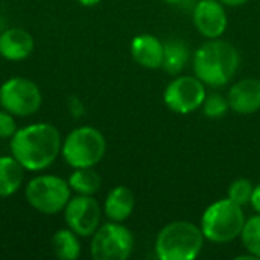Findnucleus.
I'll use <instances>...</instances> for the list:
<instances>
[{
  "instance_id": "nucleus-14",
  "label": "nucleus",
  "mask_w": 260,
  "mask_h": 260,
  "mask_svg": "<svg viewBox=\"0 0 260 260\" xmlns=\"http://www.w3.org/2000/svg\"><path fill=\"white\" fill-rule=\"evenodd\" d=\"M131 55L134 61L145 69H160L163 64V43L149 34L137 35L131 41Z\"/></svg>"
},
{
  "instance_id": "nucleus-17",
  "label": "nucleus",
  "mask_w": 260,
  "mask_h": 260,
  "mask_svg": "<svg viewBox=\"0 0 260 260\" xmlns=\"http://www.w3.org/2000/svg\"><path fill=\"white\" fill-rule=\"evenodd\" d=\"M50 244H52V251H53L55 257H58V259L76 260L81 256L79 236L69 227L58 230L52 236Z\"/></svg>"
},
{
  "instance_id": "nucleus-11",
  "label": "nucleus",
  "mask_w": 260,
  "mask_h": 260,
  "mask_svg": "<svg viewBox=\"0 0 260 260\" xmlns=\"http://www.w3.org/2000/svg\"><path fill=\"white\" fill-rule=\"evenodd\" d=\"M193 23L201 35L215 40L227 29V14L218 0H200L193 8Z\"/></svg>"
},
{
  "instance_id": "nucleus-8",
  "label": "nucleus",
  "mask_w": 260,
  "mask_h": 260,
  "mask_svg": "<svg viewBox=\"0 0 260 260\" xmlns=\"http://www.w3.org/2000/svg\"><path fill=\"white\" fill-rule=\"evenodd\" d=\"M43 102L40 87L21 76L5 81L0 87V105L17 117H29L35 114Z\"/></svg>"
},
{
  "instance_id": "nucleus-16",
  "label": "nucleus",
  "mask_w": 260,
  "mask_h": 260,
  "mask_svg": "<svg viewBox=\"0 0 260 260\" xmlns=\"http://www.w3.org/2000/svg\"><path fill=\"white\" fill-rule=\"evenodd\" d=\"M24 180V168L14 155H0V198L17 193Z\"/></svg>"
},
{
  "instance_id": "nucleus-10",
  "label": "nucleus",
  "mask_w": 260,
  "mask_h": 260,
  "mask_svg": "<svg viewBox=\"0 0 260 260\" xmlns=\"http://www.w3.org/2000/svg\"><path fill=\"white\" fill-rule=\"evenodd\" d=\"M102 210L93 195H76L64 209V219L70 230L79 238L93 236L101 225Z\"/></svg>"
},
{
  "instance_id": "nucleus-15",
  "label": "nucleus",
  "mask_w": 260,
  "mask_h": 260,
  "mask_svg": "<svg viewBox=\"0 0 260 260\" xmlns=\"http://www.w3.org/2000/svg\"><path fill=\"white\" fill-rule=\"evenodd\" d=\"M134 193L126 186H117L105 198L104 212L105 216L113 222L126 221L134 210Z\"/></svg>"
},
{
  "instance_id": "nucleus-22",
  "label": "nucleus",
  "mask_w": 260,
  "mask_h": 260,
  "mask_svg": "<svg viewBox=\"0 0 260 260\" xmlns=\"http://www.w3.org/2000/svg\"><path fill=\"white\" fill-rule=\"evenodd\" d=\"M230 105H229V99H225L221 94H210L206 96L204 102H203V110L204 114L209 119H219L222 116H225V113L229 111Z\"/></svg>"
},
{
  "instance_id": "nucleus-2",
  "label": "nucleus",
  "mask_w": 260,
  "mask_h": 260,
  "mask_svg": "<svg viewBox=\"0 0 260 260\" xmlns=\"http://www.w3.org/2000/svg\"><path fill=\"white\" fill-rule=\"evenodd\" d=\"M239 61V53L230 43L215 38L195 52L193 70L204 84L222 87L235 76Z\"/></svg>"
},
{
  "instance_id": "nucleus-12",
  "label": "nucleus",
  "mask_w": 260,
  "mask_h": 260,
  "mask_svg": "<svg viewBox=\"0 0 260 260\" xmlns=\"http://www.w3.org/2000/svg\"><path fill=\"white\" fill-rule=\"evenodd\" d=\"M229 105L238 114H253L260 110V79L244 78L229 91Z\"/></svg>"
},
{
  "instance_id": "nucleus-25",
  "label": "nucleus",
  "mask_w": 260,
  "mask_h": 260,
  "mask_svg": "<svg viewBox=\"0 0 260 260\" xmlns=\"http://www.w3.org/2000/svg\"><path fill=\"white\" fill-rule=\"evenodd\" d=\"M250 203H251L253 209L260 215V184H257L253 189V195H251V201Z\"/></svg>"
},
{
  "instance_id": "nucleus-20",
  "label": "nucleus",
  "mask_w": 260,
  "mask_h": 260,
  "mask_svg": "<svg viewBox=\"0 0 260 260\" xmlns=\"http://www.w3.org/2000/svg\"><path fill=\"white\" fill-rule=\"evenodd\" d=\"M241 238H242L245 248L254 257L260 259V215L245 221Z\"/></svg>"
},
{
  "instance_id": "nucleus-26",
  "label": "nucleus",
  "mask_w": 260,
  "mask_h": 260,
  "mask_svg": "<svg viewBox=\"0 0 260 260\" xmlns=\"http://www.w3.org/2000/svg\"><path fill=\"white\" fill-rule=\"evenodd\" d=\"M222 5H225V6H242V5H245L248 0H219Z\"/></svg>"
},
{
  "instance_id": "nucleus-13",
  "label": "nucleus",
  "mask_w": 260,
  "mask_h": 260,
  "mask_svg": "<svg viewBox=\"0 0 260 260\" xmlns=\"http://www.w3.org/2000/svg\"><path fill=\"white\" fill-rule=\"evenodd\" d=\"M35 40L23 27H9L0 34V56L8 61H23L32 55Z\"/></svg>"
},
{
  "instance_id": "nucleus-27",
  "label": "nucleus",
  "mask_w": 260,
  "mask_h": 260,
  "mask_svg": "<svg viewBox=\"0 0 260 260\" xmlns=\"http://www.w3.org/2000/svg\"><path fill=\"white\" fill-rule=\"evenodd\" d=\"M78 2H79V5H82V6H85V8H91V6L99 5L102 0H78Z\"/></svg>"
},
{
  "instance_id": "nucleus-23",
  "label": "nucleus",
  "mask_w": 260,
  "mask_h": 260,
  "mask_svg": "<svg viewBox=\"0 0 260 260\" xmlns=\"http://www.w3.org/2000/svg\"><path fill=\"white\" fill-rule=\"evenodd\" d=\"M17 129L14 116L6 110H0V139H11Z\"/></svg>"
},
{
  "instance_id": "nucleus-1",
  "label": "nucleus",
  "mask_w": 260,
  "mask_h": 260,
  "mask_svg": "<svg viewBox=\"0 0 260 260\" xmlns=\"http://www.w3.org/2000/svg\"><path fill=\"white\" fill-rule=\"evenodd\" d=\"M62 137L59 129L47 122L26 125L11 137V155L24 171L40 172L55 163L61 154Z\"/></svg>"
},
{
  "instance_id": "nucleus-4",
  "label": "nucleus",
  "mask_w": 260,
  "mask_h": 260,
  "mask_svg": "<svg viewBox=\"0 0 260 260\" xmlns=\"http://www.w3.org/2000/svg\"><path fill=\"white\" fill-rule=\"evenodd\" d=\"M244 224L245 215L242 206L227 198L219 200L206 209L201 219V232L206 239L216 244H225L241 236Z\"/></svg>"
},
{
  "instance_id": "nucleus-9",
  "label": "nucleus",
  "mask_w": 260,
  "mask_h": 260,
  "mask_svg": "<svg viewBox=\"0 0 260 260\" xmlns=\"http://www.w3.org/2000/svg\"><path fill=\"white\" fill-rule=\"evenodd\" d=\"M204 82L197 76L175 78L165 90V104L178 114H189L198 110L206 99Z\"/></svg>"
},
{
  "instance_id": "nucleus-6",
  "label": "nucleus",
  "mask_w": 260,
  "mask_h": 260,
  "mask_svg": "<svg viewBox=\"0 0 260 260\" xmlns=\"http://www.w3.org/2000/svg\"><path fill=\"white\" fill-rule=\"evenodd\" d=\"M26 201L32 209L43 215H56L62 212L72 198L69 181L56 175L34 177L24 190Z\"/></svg>"
},
{
  "instance_id": "nucleus-7",
  "label": "nucleus",
  "mask_w": 260,
  "mask_h": 260,
  "mask_svg": "<svg viewBox=\"0 0 260 260\" xmlns=\"http://www.w3.org/2000/svg\"><path fill=\"white\" fill-rule=\"evenodd\" d=\"M134 236L120 222L99 225L90 244V254L94 260H125L133 254Z\"/></svg>"
},
{
  "instance_id": "nucleus-21",
  "label": "nucleus",
  "mask_w": 260,
  "mask_h": 260,
  "mask_svg": "<svg viewBox=\"0 0 260 260\" xmlns=\"http://www.w3.org/2000/svg\"><path fill=\"white\" fill-rule=\"evenodd\" d=\"M253 189L254 186L251 184L250 180H245V178L236 180L229 187V198L239 206H245L251 201Z\"/></svg>"
},
{
  "instance_id": "nucleus-24",
  "label": "nucleus",
  "mask_w": 260,
  "mask_h": 260,
  "mask_svg": "<svg viewBox=\"0 0 260 260\" xmlns=\"http://www.w3.org/2000/svg\"><path fill=\"white\" fill-rule=\"evenodd\" d=\"M171 6H177L181 9H193L195 8V0H165Z\"/></svg>"
},
{
  "instance_id": "nucleus-18",
  "label": "nucleus",
  "mask_w": 260,
  "mask_h": 260,
  "mask_svg": "<svg viewBox=\"0 0 260 260\" xmlns=\"http://www.w3.org/2000/svg\"><path fill=\"white\" fill-rule=\"evenodd\" d=\"M189 61V47L181 40H168L163 44L161 67L169 75H178Z\"/></svg>"
},
{
  "instance_id": "nucleus-3",
  "label": "nucleus",
  "mask_w": 260,
  "mask_h": 260,
  "mask_svg": "<svg viewBox=\"0 0 260 260\" xmlns=\"http://www.w3.org/2000/svg\"><path fill=\"white\" fill-rule=\"evenodd\" d=\"M204 239L198 225L189 221H175L160 230L155 253L161 260H192L200 254Z\"/></svg>"
},
{
  "instance_id": "nucleus-19",
  "label": "nucleus",
  "mask_w": 260,
  "mask_h": 260,
  "mask_svg": "<svg viewBox=\"0 0 260 260\" xmlns=\"http://www.w3.org/2000/svg\"><path fill=\"white\" fill-rule=\"evenodd\" d=\"M69 186L78 195H94L102 184V180L93 168L75 169L69 177Z\"/></svg>"
},
{
  "instance_id": "nucleus-5",
  "label": "nucleus",
  "mask_w": 260,
  "mask_h": 260,
  "mask_svg": "<svg viewBox=\"0 0 260 260\" xmlns=\"http://www.w3.org/2000/svg\"><path fill=\"white\" fill-rule=\"evenodd\" d=\"M107 142L104 134L93 126H79L72 129L62 140L61 155L73 168H93L105 155Z\"/></svg>"
}]
</instances>
